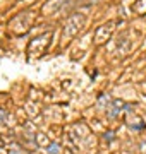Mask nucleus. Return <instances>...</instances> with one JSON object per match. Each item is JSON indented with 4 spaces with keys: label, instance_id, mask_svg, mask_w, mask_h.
<instances>
[{
    "label": "nucleus",
    "instance_id": "obj_1",
    "mask_svg": "<svg viewBox=\"0 0 146 154\" xmlns=\"http://www.w3.org/2000/svg\"><path fill=\"white\" fill-rule=\"evenodd\" d=\"M52 152H53V154H57V152H59V149H57V146H52V147H50V154Z\"/></svg>",
    "mask_w": 146,
    "mask_h": 154
}]
</instances>
